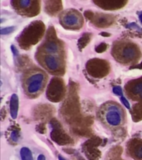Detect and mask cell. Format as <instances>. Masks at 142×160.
Masks as SVG:
<instances>
[{
    "label": "cell",
    "mask_w": 142,
    "mask_h": 160,
    "mask_svg": "<svg viewBox=\"0 0 142 160\" xmlns=\"http://www.w3.org/2000/svg\"><path fill=\"white\" fill-rule=\"evenodd\" d=\"M112 56L116 61L124 63H135L141 56L139 47L130 41H118L112 48Z\"/></svg>",
    "instance_id": "cell-1"
},
{
    "label": "cell",
    "mask_w": 142,
    "mask_h": 160,
    "mask_svg": "<svg viewBox=\"0 0 142 160\" xmlns=\"http://www.w3.org/2000/svg\"><path fill=\"white\" fill-rule=\"evenodd\" d=\"M47 75L39 69L30 70L24 74L22 86L25 93L30 98L41 94L47 83Z\"/></svg>",
    "instance_id": "cell-2"
},
{
    "label": "cell",
    "mask_w": 142,
    "mask_h": 160,
    "mask_svg": "<svg viewBox=\"0 0 142 160\" xmlns=\"http://www.w3.org/2000/svg\"><path fill=\"white\" fill-rule=\"evenodd\" d=\"M99 115L102 122L110 128L121 126L125 117L121 106L114 102H108L102 105L99 110Z\"/></svg>",
    "instance_id": "cell-3"
},
{
    "label": "cell",
    "mask_w": 142,
    "mask_h": 160,
    "mask_svg": "<svg viewBox=\"0 0 142 160\" xmlns=\"http://www.w3.org/2000/svg\"><path fill=\"white\" fill-rule=\"evenodd\" d=\"M37 58L40 64L48 72L56 74H62L64 72L65 62L63 55L37 52Z\"/></svg>",
    "instance_id": "cell-4"
},
{
    "label": "cell",
    "mask_w": 142,
    "mask_h": 160,
    "mask_svg": "<svg viewBox=\"0 0 142 160\" xmlns=\"http://www.w3.org/2000/svg\"><path fill=\"white\" fill-rule=\"evenodd\" d=\"M12 6L19 14L33 17L40 12V0H12Z\"/></svg>",
    "instance_id": "cell-5"
},
{
    "label": "cell",
    "mask_w": 142,
    "mask_h": 160,
    "mask_svg": "<svg viewBox=\"0 0 142 160\" xmlns=\"http://www.w3.org/2000/svg\"><path fill=\"white\" fill-rule=\"evenodd\" d=\"M44 31V25L41 22H32L26 28L24 31L22 32L21 37H19V42L25 40L27 38V39L24 41L25 44L29 46L31 44H34L38 42V39L41 38L42 33Z\"/></svg>",
    "instance_id": "cell-6"
},
{
    "label": "cell",
    "mask_w": 142,
    "mask_h": 160,
    "mask_svg": "<svg viewBox=\"0 0 142 160\" xmlns=\"http://www.w3.org/2000/svg\"><path fill=\"white\" fill-rule=\"evenodd\" d=\"M60 22L68 29H79L83 24V18L77 10L69 9L62 12Z\"/></svg>",
    "instance_id": "cell-7"
},
{
    "label": "cell",
    "mask_w": 142,
    "mask_h": 160,
    "mask_svg": "<svg viewBox=\"0 0 142 160\" xmlns=\"http://www.w3.org/2000/svg\"><path fill=\"white\" fill-rule=\"evenodd\" d=\"M87 70L90 75L95 78H103L108 74L110 66L102 59H91L87 63Z\"/></svg>",
    "instance_id": "cell-8"
},
{
    "label": "cell",
    "mask_w": 142,
    "mask_h": 160,
    "mask_svg": "<svg viewBox=\"0 0 142 160\" xmlns=\"http://www.w3.org/2000/svg\"><path fill=\"white\" fill-rule=\"evenodd\" d=\"M47 96L48 99L52 102H57L64 96V83L62 79L53 78L47 88Z\"/></svg>",
    "instance_id": "cell-9"
},
{
    "label": "cell",
    "mask_w": 142,
    "mask_h": 160,
    "mask_svg": "<svg viewBox=\"0 0 142 160\" xmlns=\"http://www.w3.org/2000/svg\"><path fill=\"white\" fill-rule=\"evenodd\" d=\"M125 91L130 98L142 103V77L125 84Z\"/></svg>",
    "instance_id": "cell-10"
},
{
    "label": "cell",
    "mask_w": 142,
    "mask_h": 160,
    "mask_svg": "<svg viewBox=\"0 0 142 160\" xmlns=\"http://www.w3.org/2000/svg\"><path fill=\"white\" fill-rule=\"evenodd\" d=\"M42 53L47 54L63 55V48L58 40H53L52 38H47L38 49Z\"/></svg>",
    "instance_id": "cell-11"
},
{
    "label": "cell",
    "mask_w": 142,
    "mask_h": 160,
    "mask_svg": "<svg viewBox=\"0 0 142 160\" xmlns=\"http://www.w3.org/2000/svg\"><path fill=\"white\" fill-rule=\"evenodd\" d=\"M86 17H87L89 19L94 22L95 24L101 27H105L107 25H110L113 22L114 18L110 16V15H103V14H93V12H86L85 13Z\"/></svg>",
    "instance_id": "cell-12"
},
{
    "label": "cell",
    "mask_w": 142,
    "mask_h": 160,
    "mask_svg": "<svg viewBox=\"0 0 142 160\" xmlns=\"http://www.w3.org/2000/svg\"><path fill=\"white\" fill-rule=\"evenodd\" d=\"M93 2L103 9L115 10L123 7L127 0H93Z\"/></svg>",
    "instance_id": "cell-13"
},
{
    "label": "cell",
    "mask_w": 142,
    "mask_h": 160,
    "mask_svg": "<svg viewBox=\"0 0 142 160\" xmlns=\"http://www.w3.org/2000/svg\"><path fill=\"white\" fill-rule=\"evenodd\" d=\"M130 156L135 160H142V140L134 139L129 143L128 148Z\"/></svg>",
    "instance_id": "cell-14"
},
{
    "label": "cell",
    "mask_w": 142,
    "mask_h": 160,
    "mask_svg": "<svg viewBox=\"0 0 142 160\" xmlns=\"http://www.w3.org/2000/svg\"><path fill=\"white\" fill-rule=\"evenodd\" d=\"M10 114L12 118L15 119L17 116L18 112V97L17 94H13L11 96L10 98Z\"/></svg>",
    "instance_id": "cell-15"
},
{
    "label": "cell",
    "mask_w": 142,
    "mask_h": 160,
    "mask_svg": "<svg viewBox=\"0 0 142 160\" xmlns=\"http://www.w3.org/2000/svg\"><path fill=\"white\" fill-rule=\"evenodd\" d=\"M62 8L61 0H46V10L50 12H56Z\"/></svg>",
    "instance_id": "cell-16"
},
{
    "label": "cell",
    "mask_w": 142,
    "mask_h": 160,
    "mask_svg": "<svg viewBox=\"0 0 142 160\" xmlns=\"http://www.w3.org/2000/svg\"><path fill=\"white\" fill-rule=\"evenodd\" d=\"M20 155L22 160H33L32 152L27 148H22L20 151Z\"/></svg>",
    "instance_id": "cell-17"
},
{
    "label": "cell",
    "mask_w": 142,
    "mask_h": 160,
    "mask_svg": "<svg viewBox=\"0 0 142 160\" xmlns=\"http://www.w3.org/2000/svg\"><path fill=\"white\" fill-rule=\"evenodd\" d=\"M90 39V35L89 34H85L83 35L81 38L79 39V42H78V45H79V48H84L86 45L88 43Z\"/></svg>",
    "instance_id": "cell-18"
},
{
    "label": "cell",
    "mask_w": 142,
    "mask_h": 160,
    "mask_svg": "<svg viewBox=\"0 0 142 160\" xmlns=\"http://www.w3.org/2000/svg\"><path fill=\"white\" fill-rule=\"evenodd\" d=\"M15 30L14 27H7L5 28H2L0 32H1V34L4 35V34H9L12 32H13Z\"/></svg>",
    "instance_id": "cell-19"
},
{
    "label": "cell",
    "mask_w": 142,
    "mask_h": 160,
    "mask_svg": "<svg viewBox=\"0 0 142 160\" xmlns=\"http://www.w3.org/2000/svg\"><path fill=\"white\" fill-rule=\"evenodd\" d=\"M107 48V45L106 43H101L100 45H98L97 48H96V51L97 52H102L106 51Z\"/></svg>",
    "instance_id": "cell-20"
},
{
    "label": "cell",
    "mask_w": 142,
    "mask_h": 160,
    "mask_svg": "<svg viewBox=\"0 0 142 160\" xmlns=\"http://www.w3.org/2000/svg\"><path fill=\"white\" fill-rule=\"evenodd\" d=\"M113 92H114L116 95H118V96H122L123 94V92H122V88L120 86H115L112 89Z\"/></svg>",
    "instance_id": "cell-21"
},
{
    "label": "cell",
    "mask_w": 142,
    "mask_h": 160,
    "mask_svg": "<svg viewBox=\"0 0 142 160\" xmlns=\"http://www.w3.org/2000/svg\"><path fill=\"white\" fill-rule=\"evenodd\" d=\"M121 102L124 104V106L127 109H130V105L128 100H127L125 98L123 97V96H121Z\"/></svg>",
    "instance_id": "cell-22"
},
{
    "label": "cell",
    "mask_w": 142,
    "mask_h": 160,
    "mask_svg": "<svg viewBox=\"0 0 142 160\" xmlns=\"http://www.w3.org/2000/svg\"><path fill=\"white\" fill-rule=\"evenodd\" d=\"M18 137H19V134H18L16 131H13V132H12V134H11V138H12V139L13 140V141H17Z\"/></svg>",
    "instance_id": "cell-23"
},
{
    "label": "cell",
    "mask_w": 142,
    "mask_h": 160,
    "mask_svg": "<svg viewBox=\"0 0 142 160\" xmlns=\"http://www.w3.org/2000/svg\"><path fill=\"white\" fill-rule=\"evenodd\" d=\"M11 49H12V52H13V54H14V56H17V53H18V52H17V48H15V46L12 45V46H11Z\"/></svg>",
    "instance_id": "cell-24"
},
{
    "label": "cell",
    "mask_w": 142,
    "mask_h": 160,
    "mask_svg": "<svg viewBox=\"0 0 142 160\" xmlns=\"http://www.w3.org/2000/svg\"><path fill=\"white\" fill-rule=\"evenodd\" d=\"M37 160H46V158H45L44 155L40 154L38 158H37Z\"/></svg>",
    "instance_id": "cell-25"
},
{
    "label": "cell",
    "mask_w": 142,
    "mask_h": 160,
    "mask_svg": "<svg viewBox=\"0 0 142 160\" xmlns=\"http://www.w3.org/2000/svg\"><path fill=\"white\" fill-rule=\"evenodd\" d=\"M133 68H142V63L140 65H137V66H135Z\"/></svg>",
    "instance_id": "cell-26"
},
{
    "label": "cell",
    "mask_w": 142,
    "mask_h": 160,
    "mask_svg": "<svg viewBox=\"0 0 142 160\" xmlns=\"http://www.w3.org/2000/svg\"><path fill=\"white\" fill-rule=\"evenodd\" d=\"M58 159H59V160H66L64 158L62 157V156H61V155H59V156H58Z\"/></svg>",
    "instance_id": "cell-27"
},
{
    "label": "cell",
    "mask_w": 142,
    "mask_h": 160,
    "mask_svg": "<svg viewBox=\"0 0 142 160\" xmlns=\"http://www.w3.org/2000/svg\"><path fill=\"white\" fill-rule=\"evenodd\" d=\"M140 22H141V23H142V14L140 15Z\"/></svg>",
    "instance_id": "cell-28"
}]
</instances>
